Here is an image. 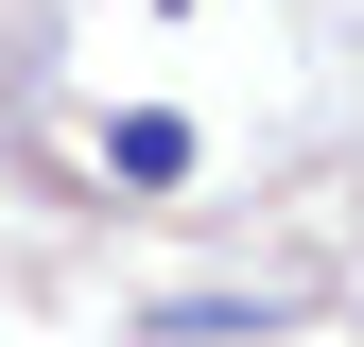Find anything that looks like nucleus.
Masks as SVG:
<instances>
[{
	"label": "nucleus",
	"mask_w": 364,
	"mask_h": 347,
	"mask_svg": "<svg viewBox=\"0 0 364 347\" xmlns=\"http://www.w3.org/2000/svg\"><path fill=\"white\" fill-rule=\"evenodd\" d=\"M105 174L173 191V174H191V122H173V105H122V122H105Z\"/></svg>",
	"instance_id": "obj_1"
},
{
	"label": "nucleus",
	"mask_w": 364,
	"mask_h": 347,
	"mask_svg": "<svg viewBox=\"0 0 364 347\" xmlns=\"http://www.w3.org/2000/svg\"><path fill=\"white\" fill-rule=\"evenodd\" d=\"M225 330H260V295H173L156 313V347H225Z\"/></svg>",
	"instance_id": "obj_2"
}]
</instances>
